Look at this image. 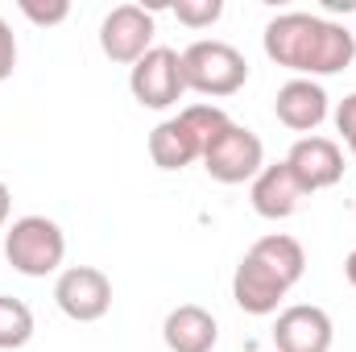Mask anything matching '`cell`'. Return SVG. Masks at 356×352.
<instances>
[{
  "instance_id": "7",
  "label": "cell",
  "mask_w": 356,
  "mask_h": 352,
  "mask_svg": "<svg viewBox=\"0 0 356 352\" xmlns=\"http://www.w3.org/2000/svg\"><path fill=\"white\" fill-rule=\"evenodd\" d=\"M99 50L120 67L145 58L154 50V13H145L141 4H116L99 25Z\"/></svg>"
},
{
  "instance_id": "9",
  "label": "cell",
  "mask_w": 356,
  "mask_h": 352,
  "mask_svg": "<svg viewBox=\"0 0 356 352\" xmlns=\"http://www.w3.org/2000/svg\"><path fill=\"white\" fill-rule=\"evenodd\" d=\"M286 166L294 170V178L302 182L307 195L315 191H327L344 178V150L332 141V137H298L294 150L286 154Z\"/></svg>"
},
{
  "instance_id": "19",
  "label": "cell",
  "mask_w": 356,
  "mask_h": 352,
  "mask_svg": "<svg viewBox=\"0 0 356 352\" xmlns=\"http://www.w3.org/2000/svg\"><path fill=\"white\" fill-rule=\"evenodd\" d=\"M21 13L33 21V25H63L71 17V4L67 0H21Z\"/></svg>"
},
{
  "instance_id": "20",
  "label": "cell",
  "mask_w": 356,
  "mask_h": 352,
  "mask_svg": "<svg viewBox=\"0 0 356 352\" xmlns=\"http://www.w3.org/2000/svg\"><path fill=\"white\" fill-rule=\"evenodd\" d=\"M13 67H17V38H13L8 21L0 17V83L13 75Z\"/></svg>"
},
{
  "instance_id": "1",
  "label": "cell",
  "mask_w": 356,
  "mask_h": 352,
  "mask_svg": "<svg viewBox=\"0 0 356 352\" xmlns=\"http://www.w3.org/2000/svg\"><path fill=\"white\" fill-rule=\"evenodd\" d=\"M266 54L298 79L340 75L356 58V33L315 13H277L266 25Z\"/></svg>"
},
{
  "instance_id": "3",
  "label": "cell",
  "mask_w": 356,
  "mask_h": 352,
  "mask_svg": "<svg viewBox=\"0 0 356 352\" xmlns=\"http://www.w3.org/2000/svg\"><path fill=\"white\" fill-rule=\"evenodd\" d=\"M4 257L25 278H46L67 257V237L50 216H21L4 232Z\"/></svg>"
},
{
  "instance_id": "21",
  "label": "cell",
  "mask_w": 356,
  "mask_h": 352,
  "mask_svg": "<svg viewBox=\"0 0 356 352\" xmlns=\"http://www.w3.org/2000/svg\"><path fill=\"white\" fill-rule=\"evenodd\" d=\"M336 129L344 133V141H348V137L356 133V91L340 99V108H336Z\"/></svg>"
},
{
  "instance_id": "11",
  "label": "cell",
  "mask_w": 356,
  "mask_h": 352,
  "mask_svg": "<svg viewBox=\"0 0 356 352\" xmlns=\"http://www.w3.org/2000/svg\"><path fill=\"white\" fill-rule=\"evenodd\" d=\"M249 199H253L257 216H266V220H290L302 207L307 191H302V182L294 178V170L286 162H273V166H261V175L253 178Z\"/></svg>"
},
{
  "instance_id": "5",
  "label": "cell",
  "mask_w": 356,
  "mask_h": 352,
  "mask_svg": "<svg viewBox=\"0 0 356 352\" xmlns=\"http://www.w3.org/2000/svg\"><path fill=\"white\" fill-rule=\"evenodd\" d=\"M54 303L67 319L95 323L112 311V278L95 265H71L54 282Z\"/></svg>"
},
{
  "instance_id": "18",
  "label": "cell",
  "mask_w": 356,
  "mask_h": 352,
  "mask_svg": "<svg viewBox=\"0 0 356 352\" xmlns=\"http://www.w3.org/2000/svg\"><path fill=\"white\" fill-rule=\"evenodd\" d=\"M220 13H224V0H178L175 4V17L186 29H207L220 21Z\"/></svg>"
},
{
  "instance_id": "12",
  "label": "cell",
  "mask_w": 356,
  "mask_h": 352,
  "mask_svg": "<svg viewBox=\"0 0 356 352\" xmlns=\"http://www.w3.org/2000/svg\"><path fill=\"white\" fill-rule=\"evenodd\" d=\"M273 116L294 129V133H315L323 120H327V91L319 88L315 79H290L277 88V99H273Z\"/></svg>"
},
{
  "instance_id": "10",
  "label": "cell",
  "mask_w": 356,
  "mask_h": 352,
  "mask_svg": "<svg viewBox=\"0 0 356 352\" xmlns=\"http://www.w3.org/2000/svg\"><path fill=\"white\" fill-rule=\"evenodd\" d=\"M286 294H290V286L273 269H266L253 253L241 257L236 273H232V298H236V307L245 315H273Z\"/></svg>"
},
{
  "instance_id": "6",
  "label": "cell",
  "mask_w": 356,
  "mask_h": 352,
  "mask_svg": "<svg viewBox=\"0 0 356 352\" xmlns=\"http://www.w3.org/2000/svg\"><path fill=\"white\" fill-rule=\"evenodd\" d=\"M129 91H133V99L141 108H154V112L178 104V95L186 91V83H182V54L170 50V46H154L145 58L133 63Z\"/></svg>"
},
{
  "instance_id": "2",
  "label": "cell",
  "mask_w": 356,
  "mask_h": 352,
  "mask_svg": "<svg viewBox=\"0 0 356 352\" xmlns=\"http://www.w3.org/2000/svg\"><path fill=\"white\" fill-rule=\"evenodd\" d=\"M182 83H186V91H199L211 99L236 95L249 83V58L232 42L199 38L182 50Z\"/></svg>"
},
{
  "instance_id": "22",
  "label": "cell",
  "mask_w": 356,
  "mask_h": 352,
  "mask_svg": "<svg viewBox=\"0 0 356 352\" xmlns=\"http://www.w3.org/2000/svg\"><path fill=\"white\" fill-rule=\"evenodd\" d=\"M8 211H13V195H8V186H4V178H0V228L8 224Z\"/></svg>"
},
{
  "instance_id": "24",
  "label": "cell",
  "mask_w": 356,
  "mask_h": 352,
  "mask_svg": "<svg viewBox=\"0 0 356 352\" xmlns=\"http://www.w3.org/2000/svg\"><path fill=\"white\" fill-rule=\"evenodd\" d=\"M348 150H353V158H356V133H353V137H348Z\"/></svg>"
},
{
  "instance_id": "16",
  "label": "cell",
  "mask_w": 356,
  "mask_h": 352,
  "mask_svg": "<svg viewBox=\"0 0 356 352\" xmlns=\"http://www.w3.org/2000/svg\"><path fill=\"white\" fill-rule=\"evenodd\" d=\"M33 340V311L13 298V294H0V349H25Z\"/></svg>"
},
{
  "instance_id": "8",
  "label": "cell",
  "mask_w": 356,
  "mask_h": 352,
  "mask_svg": "<svg viewBox=\"0 0 356 352\" xmlns=\"http://www.w3.org/2000/svg\"><path fill=\"white\" fill-rule=\"evenodd\" d=\"M332 315L311 303H294L273 323V349L277 352H332Z\"/></svg>"
},
{
  "instance_id": "15",
  "label": "cell",
  "mask_w": 356,
  "mask_h": 352,
  "mask_svg": "<svg viewBox=\"0 0 356 352\" xmlns=\"http://www.w3.org/2000/svg\"><path fill=\"white\" fill-rule=\"evenodd\" d=\"M249 253L266 265V269H273L290 290H294V286L302 282V273H307V253H302V245H298L294 237H286V232H269V237H261Z\"/></svg>"
},
{
  "instance_id": "14",
  "label": "cell",
  "mask_w": 356,
  "mask_h": 352,
  "mask_svg": "<svg viewBox=\"0 0 356 352\" xmlns=\"http://www.w3.org/2000/svg\"><path fill=\"white\" fill-rule=\"evenodd\" d=\"M149 158H154L158 170H182V166H191V162H203V145H199V137L186 129L182 116H170V120H162V125L149 133Z\"/></svg>"
},
{
  "instance_id": "13",
  "label": "cell",
  "mask_w": 356,
  "mask_h": 352,
  "mask_svg": "<svg viewBox=\"0 0 356 352\" xmlns=\"http://www.w3.org/2000/svg\"><path fill=\"white\" fill-rule=\"evenodd\" d=\"M162 340L170 352H211L220 340V323L207 307L199 303H182L166 315L162 323Z\"/></svg>"
},
{
  "instance_id": "4",
  "label": "cell",
  "mask_w": 356,
  "mask_h": 352,
  "mask_svg": "<svg viewBox=\"0 0 356 352\" xmlns=\"http://www.w3.org/2000/svg\"><path fill=\"white\" fill-rule=\"evenodd\" d=\"M261 166H266V145H261V137H257L253 129L236 125V120L203 150V170L216 178V182H224V186L253 182V178L261 175Z\"/></svg>"
},
{
  "instance_id": "23",
  "label": "cell",
  "mask_w": 356,
  "mask_h": 352,
  "mask_svg": "<svg viewBox=\"0 0 356 352\" xmlns=\"http://www.w3.org/2000/svg\"><path fill=\"white\" fill-rule=\"evenodd\" d=\"M344 278H348V286L356 290V249L348 253V262H344Z\"/></svg>"
},
{
  "instance_id": "17",
  "label": "cell",
  "mask_w": 356,
  "mask_h": 352,
  "mask_svg": "<svg viewBox=\"0 0 356 352\" xmlns=\"http://www.w3.org/2000/svg\"><path fill=\"white\" fill-rule=\"evenodd\" d=\"M178 116L186 120V129L199 137V145H203V150H207V145H211L228 125H232V120H228V112H224V108H216V104H191V108H182Z\"/></svg>"
}]
</instances>
